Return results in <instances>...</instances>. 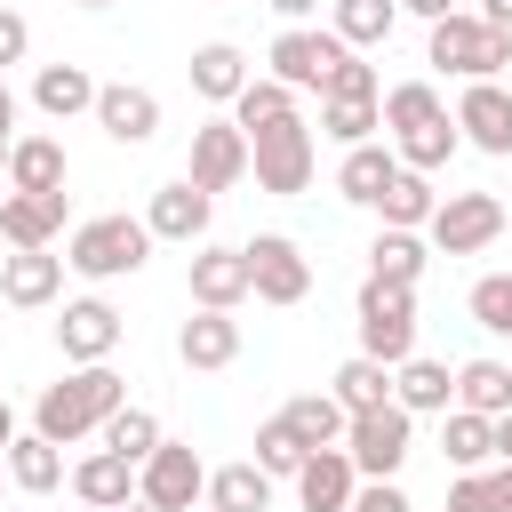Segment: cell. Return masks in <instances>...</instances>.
I'll use <instances>...</instances> for the list:
<instances>
[{"instance_id": "6da1fadb", "label": "cell", "mask_w": 512, "mask_h": 512, "mask_svg": "<svg viewBox=\"0 0 512 512\" xmlns=\"http://www.w3.org/2000/svg\"><path fill=\"white\" fill-rule=\"evenodd\" d=\"M120 400H128L120 368H112V360H88V368H72L64 384H48V392L32 400V432H40V440H56V448L96 440V432H104V416H112Z\"/></svg>"}, {"instance_id": "7a4b0ae2", "label": "cell", "mask_w": 512, "mask_h": 512, "mask_svg": "<svg viewBox=\"0 0 512 512\" xmlns=\"http://www.w3.org/2000/svg\"><path fill=\"white\" fill-rule=\"evenodd\" d=\"M312 120L304 112H280V120H264V128H248V176L272 192V200H296V192H312Z\"/></svg>"}, {"instance_id": "3957f363", "label": "cell", "mask_w": 512, "mask_h": 512, "mask_svg": "<svg viewBox=\"0 0 512 512\" xmlns=\"http://www.w3.org/2000/svg\"><path fill=\"white\" fill-rule=\"evenodd\" d=\"M144 256H152L144 216H88L64 240V272H80V280H128V272H144Z\"/></svg>"}, {"instance_id": "277c9868", "label": "cell", "mask_w": 512, "mask_h": 512, "mask_svg": "<svg viewBox=\"0 0 512 512\" xmlns=\"http://www.w3.org/2000/svg\"><path fill=\"white\" fill-rule=\"evenodd\" d=\"M424 64H440V72H456V80H496V72L512 64V32L480 24L472 8H456V16H440V24H432Z\"/></svg>"}, {"instance_id": "5b68a950", "label": "cell", "mask_w": 512, "mask_h": 512, "mask_svg": "<svg viewBox=\"0 0 512 512\" xmlns=\"http://www.w3.org/2000/svg\"><path fill=\"white\" fill-rule=\"evenodd\" d=\"M408 448H416V416H408L400 400L344 416V456H352V472H360V480H400Z\"/></svg>"}, {"instance_id": "8992f818", "label": "cell", "mask_w": 512, "mask_h": 512, "mask_svg": "<svg viewBox=\"0 0 512 512\" xmlns=\"http://www.w3.org/2000/svg\"><path fill=\"white\" fill-rule=\"evenodd\" d=\"M352 320H360V352H368V360L400 368V360L416 352V288L360 280V304H352Z\"/></svg>"}, {"instance_id": "52a82bcc", "label": "cell", "mask_w": 512, "mask_h": 512, "mask_svg": "<svg viewBox=\"0 0 512 512\" xmlns=\"http://www.w3.org/2000/svg\"><path fill=\"white\" fill-rule=\"evenodd\" d=\"M424 240H432L440 256H480V248L504 240V200H496V192H440Z\"/></svg>"}, {"instance_id": "ba28073f", "label": "cell", "mask_w": 512, "mask_h": 512, "mask_svg": "<svg viewBox=\"0 0 512 512\" xmlns=\"http://www.w3.org/2000/svg\"><path fill=\"white\" fill-rule=\"evenodd\" d=\"M136 496H144L152 512H192V504L208 496V464H200V448L160 432V448L136 464Z\"/></svg>"}, {"instance_id": "9c48e42d", "label": "cell", "mask_w": 512, "mask_h": 512, "mask_svg": "<svg viewBox=\"0 0 512 512\" xmlns=\"http://www.w3.org/2000/svg\"><path fill=\"white\" fill-rule=\"evenodd\" d=\"M344 56H352V48H344L328 24H280V40H272V56H264V64H272V80H288L296 96H320V88H328V72H336Z\"/></svg>"}, {"instance_id": "30bf717a", "label": "cell", "mask_w": 512, "mask_h": 512, "mask_svg": "<svg viewBox=\"0 0 512 512\" xmlns=\"http://www.w3.org/2000/svg\"><path fill=\"white\" fill-rule=\"evenodd\" d=\"M240 256H248V296H256V304H304V296H312V264H304V248H296L288 232L240 240Z\"/></svg>"}, {"instance_id": "8fae6325", "label": "cell", "mask_w": 512, "mask_h": 512, "mask_svg": "<svg viewBox=\"0 0 512 512\" xmlns=\"http://www.w3.org/2000/svg\"><path fill=\"white\" fill-rule=\"evenodd\" d=\"M456 136L488 160H512V88L504 80H464L456 96Z\"/></svg>"}, {"instance_id": "7c38bea8", "label": "cell", "mask_w": 512, "mask_h": 512, "mask_svg": "<svg viewBox=\"0 0 512 512\" xmlns=\"http://www.w3.org/2000/svg\"><path fill=\"white\" fill-rule=\"evenodd\" d=\"M184 176H192L200 192H232V184L248 176V128H240V120H200Z\"/></svg>"}, {"instance_id": "4fadbf2b", "label": "cell", "mask_w": 512, "mask_h": 512, "mask_svg": "<svg viewBox=\"0 0 512 512\" xmlns=\"http://www.w3.org/2000/svg\"><path fill=\"white\" fill-rule=\"evenodd\" d=\"M208 216H216V192H200L192 176H168L144 208V232L152 240H176V248H200L208 240Z\"/></svg>"}, {"instance_id": "5bb4252c", "label": "cell", "mask_w": 512, "mask_h": 512, "mask_svg": "<svg viewBox=\"0 0 512 512\" xmlns=\"http://www.w3.org/2000/svg\"><path fill=\"white\" fill-rule=\"evenodd\" d=\"M56 352H64L72 368L112 360V352H120V312H112L104 296H72V304H64V320H56Z\"/></svg>"}, {"instance_id": "9a60e30c", "label": "cell", "mask_w": 512, "mask_h": 512, "mask_svg": "<svg viewBox=\"0 0 512 512\" xmlns=\"http://www.w3.org/2000/svg\"><path fill=\"white\" fill-rule=\"evenodd\" d=\"M96 128H104L112 144H128V152H136V144H152V136H160V96H152V88H136V80H104V88H96Z\"/></svg>"}, {"instance_id": "2e32d148", "label": "cell", "mask_w": 512, "mask_h": 512, "mask_svg": "<svg viewBox=\"0 0 512 512\" xmlns=\"http://www.w3.org/2000/svg\"><path fill=\"white\" fill-rule=\"evenodd\" d=\"M184 288H192V304H208V312H240V304H248V256L200 240L192 264H184Z\"/></svg>"}, {"instance_id": "e0dca14e", "label": "cell", "mask_w": 512, "mask_h": 512, "mask_svg": "<svg viewBox=\"0 0 512 512\" xmlns=\"http://www.w3.org/2000/svg\"><path fill=\"white\" fill-rule=\"evenodd\" d=\"M352 488H360V472H352L344 440H328L296 464V512H352Z\"/></svg>"}, {"instance_id": "ac0fdd59", "label": "cell", "mask_w": 512, "mask_h": 512, "mask_svg": "<svg viewBox=\"0 0 512 512\" xmlns=\"http://www.w3.org/2000/svg\"><path fill=\"white\" fill-rule=\"evenodd\" d=\"M0 296H8L16 312L56 304V296H64V256H48V248H16V256H0Z\"/></svg>"}, {"instance_id": "d6986e66", "label": "cell", "mask_w": 512, "mask_h": 512, "mask_svg": "<svg viewBox=\"0 0 512 512\" xmlns=\"http://www.w3.org/2000/svg\"><path fill=\"white\" fill-rule=\"evenodd\" d=\"M64 192H0V240L8 248H48L64 232Z\"/></svg>"}, {"instance_id": "ffe728a7", "label": "cell", "mask_w": 512, "mask_h": 512, "mask_svg": "<svg viewBox=\"0 0 512 512\" xmlns=\"http://www.w3.org/2000/svg\"><path fill=\"white\" fill-rule=\"evenodd\" d=\"M392 400H400L408 416H448V408H456V368H448V360L408 352V360L392 368Z\"/></svg>"}, {"instance_id": "44dd1931", "label": "cell", "mask_w": 512, "mask_h": 512, "mask_svg": "<svg viewBox=\"0 0 512 512\" xmlns=\"http://www.w3.org/2000/svg\"><path fill=\"white\" fill-rule=\"evenodd\" d=\"M64 480H72V496H80L88 512H112V504H128V496H136V464H128V456H112L104 440H96Z\"/></svg>"}, {"instance_id": "7402d4cb", "label": "cell", "mask_w": 512, "mask_h": 512, "mask_svg": "<svg viewBox=\"0 0 512 512\" xmlns=\"http://www.w3.org/2000/svg\"><path fill=\"white\" fill-rule=\"evenodd\" d=\"M176 360H184V368H232V360H240V320L200 304V312L176 328Z\"/></svg>"}, {"instance_id": "603a6c76", "label": "cell", "mask_w": 512, "mask_h": 512, "mask_svg": "<svg viewBox=\"0 0 512 512\" xmlns=\"http://www.w3.org/2000/svg\"><path fill=\"white\" fill-rule=\"evenodd\" d=\"M72 160L56 136H8V192H64Z\"/></svg>"}, {"instance_id": "cb8c5ba5", "label": "cell", "mask_w": 512, "mask_h": 512, "mask_svg": "<svg viewBox=\"0 0 512 512\" xmlns=\"http://www.w3.org/2000/svg\"><path fill=\"white\" fill-rule=\"evenodd\" d=\"M392 176H400V152L376 144V136H368V144H344V160H336V192H344L352 208H376V192H384Z\"/></svg>"}, {"instance_id": "d4e9b609", "label": "cell", "mask_w": 512, "mask_h": 512, "mask_svg": "<svg viewBox=\"0 0 512 512\" xmlns=\"http://www.w3.org/2000/svg\"><path fill=\"white\" fill-rule=\"evenodd\" d=\"M0 464H8V488H24V496H56L64 488V448L40 440V432H16L0 448Z\"/></svg>"}, {"instance_id": "484cf974", "label": "cell", "mask_w": 512, "mask_h": 512, "mask_svg": "<svg viewBox=\"0 0 512 512\" xmlns=\"http://www.w3.org/2000/svg\"><path fill=\"white\" fill-rule=\"evenodd\" d=\"M96 72L88 64H40L32 72V104L48 112V120H72V112H96Z\"/></svg>"}, {"instance_id": "4316f807", "label": "cell", "mask_w": 512, "mask_h": 512, "mask_svg": "<svg viewBox=\"0 0 512 512\" xmlns=\"http://www.w3.org/2000/svg\"><path fill=\"white\" fill-rule=\"evenodd\" d=\"M424 264H432V240H424V232H400V224H384V232L368 240V280L416 288V280H424Z\"/></svg>"}, {"instance_id": "83f0119b", "label": "cell", "mask_w": 512, "mask_h": 512, "mask_svg": "<svg viewBox=\"0 0 512 512\" xmlns=\"http://www.w3.org/2000/svg\"><path fill=\"white\" fill-rule=\"evenodd\" d=\"M192 96H208V104H232L240 88H248V56L232 48V40H208V48H192Z\"/></svg>"}, {"instance_id": "f1b7e54d", "label": "cell", "mask_w": 512, "mask_h": 512, "mask_svg": "<svg viewBox=\"0 0 512 512\" xmlns=\"http://www.w3.org/2000/svg\"><path fill=\"white\" fill-rule=\"evenodd\" d=\"M208 512H272V472H264L256 456L208 472Z\"/></svg>"}, {"instance_id": "f546056e", "label": "cell", "mask_w": 512, "mask_h": 512, "mask_svg": "<svg viewBox=\"0 0 512 512\" xmlns=\"http://www.w3.org/2000/svg\"><path fill=\"white\" fill-rule=\"evenodd\" d=\"M400 24V0H328V32L344 48H384Z\"/></svg>"}, {"instance_id": "4dcf8cb0", "label": "cell", "mask_w": 512, "mask_h": 512, "mask_svg": "<svg viewBox=\"0 0 512 512\" xmlns=\"http://www.w3.org/2000/svg\"><path fill=\"white\" fill-rule=\"evenodd\" d=\"M456 144H464V136H456V112H432V120H416V128H400V136H392L400 168H424V176H432V168H448V160H456Z\"/></svg>"}, {"instance_id": "1f68e13d", "label": "cell", "mask_w": 512, "mask_h": 512, "mask_svg": "<svg viewBox=\"0 0 512 512\" xmlns=\"http://www.w3.org/2000/svg\"><path fill=\"white\" fill-rule=\"evenodd\" d=\"M432 208H440V192H432V176H424V168H400V176L376 192V216H384V224H400V232H424V224H432Z\"/></svg>"}, {"instance_id": "d6a6232c", "label": "cell", "mask_w": 512, "mask_h": 512, "mask_svg": "<svg viewBox=\"0 0 512 512\" xmlns=\"http://www.w3.org/2000/svg\"><path fill=\"white\" fill-rule=\"evenodd\" d=\"M440 456H448L456 472H480V464L496 456V416H472V408H448V416H440Z\"/></svg>"}, {"instance_id": "836d02e7", "label": "cell", "mask_w": 512, "mask_h": 512, "mask_svg": "<svg viewBox=\"0 0 512 512\" xmlns=\"http://www.w3.org/2000/svg\"><path fill=\"white\" fill-rule=\"evenodd\" d=\"M328 392H336V408H344V416L384 408V400H392V368H384V360H368V352H352V360L328 376Z\"/></svg>"}, {"instance_id": "e575fe53", "label": "cell", "mask_w": 512, "mask_h": 512, "mask_svg": "<svg viewBox=\"0 0 512 512\" xmlns=\"http://www.w3.org/2000/svg\"><path fill=\"white\" fill-rule=\"evenodd\" d=\"M456 408H472V416H504V408H512V368L488 360V352L464 360V368H456Z\"/></svg>"}, {"instance_id": "d590c367", "label": "cell", "mask_w": 512, "mask_h": 512, "mask_svg": "<svg viewBox=\"0 0 512 512\" xmlns=\"http://www.w3.org/2000/svg\"><path fill=\"white\" fill-rule=\"evenodd\" d=\"M280 416H288V432H296L304 448H328V440H344V408H336V392H296Z\"/></svg>"}, {"instance_id": "8d00e7d4", "label": "cell", "mask_w": 512, "mask_h": 512, "mask_svg": "<svg viewBox=\"0 0 512 512\" xmlns=\"http://www.w3.org/2000/svg\"><path fill=\"white\" fill-rule=\"evenodd\" d=\"M96 440H104L112 456H128V464H144V456L160 448V416H152V408H128V400H120V408L104 416V432H96Z\"/></svg>"}, {"instance_id": "74e56055", "label": "cell", "mask_w": 512, "mask_h": 512, "mask_svg": "<svg viewBox=\"0 0 512 512\" xmlns=\"http://www.w3.org/2000/svg\"><path fill=\"white\" fill-rule=\"evenodd\" d=\"M280 112H296V88L272 80V72H248V88L232 96V120H240V128H264V120H280Z\"/></svg>"}, {"instance_id": "f35d334b", "label": "cell", "mask_w": 512, "mask_h": 512, "mask_svg": "<svg viewBox=\"0 0 512 512\" xmlns=\"http://www.w3.org/2000/svg\"><path fill=\"white\" fill-rule=\"evenodd\" d=\"M376 112H384V136H400V128H416V120H432V112H448V104H440L432 80H400V88L376 96Z\"/></svg>"}, {"instance_id": "ab89813d", "label": "cell", "mask_w": 512, "mask_h": 512, "mask_svg": "<svg viewBox=\"0 0 512 512\" xmlns=\"http://www.w3.org/2000/svg\"><path fill=\"white\" fill-rule=\"evenodd\" d=\"M376 128H384L376 96H360V104H320V136H328V144H368Z\"/></svg>"}, {"instance_id": "60d3db41", "label": "cell", "mask_w": 512, "mask_h": 512, "mask_svg": "<svg viewBox=\"0 0 512 512\" xmlns=\"http://www.w3.org/2000/svg\"><path fill=\"white\" fill-rule=\"evenodd\" d=\"M312 448L288 432V416H272V424H256V464L272 472V480H296V464H304Z\"/></svg>"}, {"instance_id": "b9f144b4", "label": "cell", "mask_w": 512, "mask_h": 512, "mask_svg": "<svg viewBox=\"0 0 512 512\" xmlns=\"http://www.w3.org/2000/svg\"><path fill=\"white\" fill-rule=\"evenodd\" d=\"M472 320H480L488 336H512V272L472 280Z\"/></svg>"}, {"instance_id": "7bdbcfd3", "label": "cell", "mask_w": 512, "mask_h": 512, "mask_svg": "<svg viewBox=\"0 0 512 512\" xmlns=\"http://www.w3.org/2000/svg\"><path fill=\"white\" fill-rule=\"evenodd\" d=\"M360 96H384V80H376V64H360V48L328 72V88H320V104H360Z\"/></svg>"}, {"instance_id": "ee69618b", "label": "cell", "mask_w": 512, "mask_h": 512, "mask_svg": "<svg viewBox=\"0 0 512 512\" xmlns=\"http://www.w3.org/2000/svg\"><path fill=\"white\" fill-rule=\"evenodd\" d=\"M448 512H496L488 472H456V480H448Z\"/></svg>"}, {"instance_id": "f6af8a7d", "label": "cell", "mask_w": 512, "mask_h": 512, "mask_svg": "<svg viewBox=\"0 0 512 512\" xmlns=\"http://www.w3.org/2000/svg\"><path fill=\"white\" fill-rule=\"evenodd\" d=\"M352 512H416V504L400 496V480H360L352 488Z\"/></svg>"}, {"instance_id": "bcb514c9", "label": "cell", "mask_w": 512, "mask_h": 512, "mask_svg": "<svg viewBox=\"0 0 512 512\" xmlns=\"http://www.w3.org/2000/svg\"><path fill=\"white\" fill-rule=\"evenodd\" d=\"M24 56H32V24H24L16 8H0V72H8V64H24Z\"/></svg>"}, {"instance_id": "7dc6e473", "label": "cell", "mask_w": 512, "mask_h": 512, "mask_svg": "<svg viewBox=\"0 0 512 512\" xmlns=\"http://www.w3.org/2000/svg\"><path fill=\"white\" fill-rule=\"evenodd\" d=\"M464 0H400V16H424V24H440V16H456Z\"/></svg>"}, {"instance_id": "c3c4849f", "label": "cell", "mask_w": 512, "mask_h": 512, "mask_svg": "<svg viewBox=\"0 0 512 512\" xmlns=\"http://www.w3.org/2000/svg\"><path fill=\"white\" fill-rule=\"evenodd\" d=\"M488 496H496V512H512V456L488 472Z\"/></svg>"}, {"instance_id": "681fc988", "label": "cell", "mask_w": 512, "mask_h": 512, "mask_svg": "<svg viewBox=\"0 0 512 512\" xmlns=\"http://www.w3.org/2000/svg\"><path fill=\"white\" fill-rule=\"evenodd\" d=\"M280 24H304V16H320V0H264Z\"/></svg>"}, {"instance_id": "f907efd6", "label": "cell", "mask_w": 512, "mask_h": 512, "mask_svg": "<svg viewBox=\"0 0 512 512\" xmlns=\"http://www.w3.org/2000/svg\"><path fill=\"white\" fill-rule=\"evenodd\" d=\"M472 16H480V24H496V32H512V0H480Z\"/></svg>"}, {"instance_id": "816d5d0a", "label": "cell", "mask_w": 512, "mask_h": 512, "mask_svg": "<svg viewBox=\"0 0 512 512\" xmlns=\"http://www.w3.org/2000/svg\"><path fill=\"white\" fill-rule=\"evenodd\" d=\"M16 128V96H8V80H0V136Z\"/></svg>"}, {"instance_id": "f5cc1de1", "label": "cell", "mask_w": 512, "mask_h": 512, "mask_svg": "<svg viewBox=\"0 0 512 512\" xmlns=\"http://www.w3.org/2000/svg\"><path fill=\"white\" fill-rule=\"evenodd\" d=\"M496 456H512V408L496 416Z\"/></svg>"}, {"instance_id": "db71d44e", "label": "cell", "mask_w": 512, "mask_h": 512, "mask_svg": "<svg viewBox=\"0 0 512 512\" xmlns=\"http://www.w3.org/2000/svg\"><path fill=\"white\" fill-rule=\"evenodd\" d=\"M8 440H16V408L0 400V448H8Z\"/></svg>"}, {"instance_id": "11a10c76", "label": "cell", "mask_w": 512, "mask_h": 512, "mask_svg": "<svg viewBox=\"0 0 512 512\" xmlns=\"http://www.w3.org/2000/svg\"><path fill=\"white\" fill-rule=\"evenodd\" d=\"M112 512H152V504H144V496H128V504H112Z\"/></svg>"}, {"instance_id": "9f6ffc18", "label": "cell", "mask_w": 512, "mask_h": 512, "mask_svg": "<svg viewBox=\"0 0 512 512\" xmlns=\"http://www.w3.org/2000/svg\"><path fill=\"white\" fill-rule=\"evenodd\" d=\"M0 176H8V136H0Z\"/></svg>"}, {"instance_id": "6f0895ef", "label": "cell", "mask_w": 512, "mask_h": 512, "mask_svg": "<svg viewBox=\"0 0 512 512\" xmlns=\"http://www.w3.org/2000/svg\"><path fill=\"white\" fill-rule=\"evenodd\" d=\"M72 8H112V0H72Z\"/></svg>"}, {"instance_id": "680465c9", "label": "cell", "mask_w": 512, "mask_h": 512, "mask_svg": "<svg viewBox=\"0 0 512 512\" xmlns=\"http://www.w3.org/2000/svg\"><path fill=\"white\" fill-rule=\"evenodd\" d=\"M504 232H512V208H504Z\"/></svg>"}, {"instance_id": "91938a15", "label": "cell", "mask_w": 512, "mask_h": 512, "mask_svg": "<svg viewBox=\"0 0 512 512\" xmlns=\"http://www.w3.org/2000/svg\"><path fill=\"white\" fill-rule=\"evenodd\" d=\"M0 488H8V464H0Z\"/></svg>"}]
</instances>
